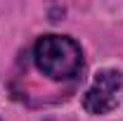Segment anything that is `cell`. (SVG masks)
<instances>
[{
  "mask_svg": "<svg viewBox=\"0 0 123 121\" xmlns=\"http://www.w3.org/2000/svg\"><path fill=\"white\" fill-rule=\"evenodd\" d=\"M33 60L43 76L52 81H69L76 78L83 69V50L74 38L47 33L40 36L33 45Z\"/></svg>",
  "mask_w": 123,
  "mask_h": 121,
  "instance_id": "obj_1",
  "label": "cell"
},
{
  "mask_svg": "<svg viewBox=\"0 0 123 121\" xmlns=\"http://www.w3.org/2000/svg\"><path fill=\"white\" fill-rule=\"evenodd\" d=\"M121 90H123V74L118 69H102V71H97L90 90L85 93V97H83L85 112H90L95 116L109 114L118 105Z\"/></svg>",
  "mask_w": 123,
  "mask_h": 121,
  "instance_id": "obj_2",
  "label": "cell"
}]
</instances>
